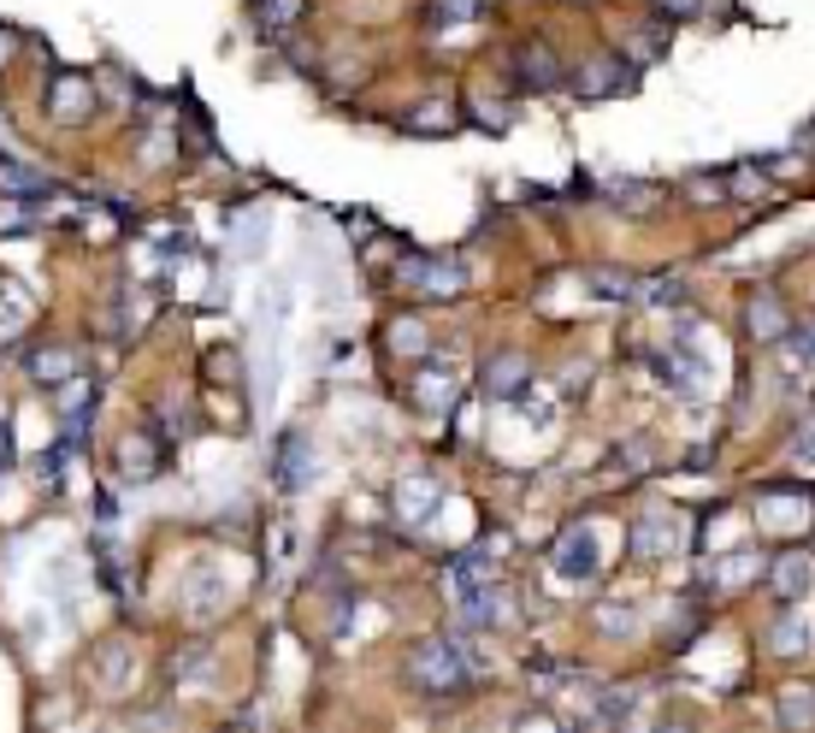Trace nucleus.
Wrapping results in <instances>:
<instances>
[{"mask_svg":"<svg viewBox=\"0 0 815 733\" xmlns=\"http://www.w3.org/2000/svg\"><path fill=\"white\" fill-rule=\"evenodd\" d=\"M479 669V657H467L456 639H414L403 657V680L426 698H456L467 692V674Z\"/></svg>","mask_w":815,"mask_h":733,"instance_id":"f257e3e1","label":"nucleus"},{"mask_svg":"<svg viewBox=\"0 0 815 733\" xmlns=\"http://www.w3.org/2000/svg\"><path fill=\"white\" fill-rule=\"evenodd\" d=\"M48 113H54L60 125H83V118L95 113V83L77 77V72L48 77Z\"/></svg>","mask_w":815,"mask_h":733,"instance_id":"f03ea898","label":"nucleus"},{"mask_svg":"<svg viewBox=\"0 0 815 733\" xmlns=\"http://www.w3.org/2000/svg\"><path fill=\"white\" fill-rule=\"evenodd\" d=\"M627 90H633L627 60L597 54V60H585L579 72H574V95H585V101H609V95H627Z\"/></svg>","mask_w":815,"mask_h":733,"instance_id":"7ed1b4c3","label":"nucleus"},{"mask_svg":"<svg viewBox=\"0 0 815 733\" xmlns=\"http://www.w3.org/2000/svg\"><path fill=\"white\" fill-rule=\"evenodd\" d=\"M514 83H520V90H526V95H544V90H556V83H562V60L556 54H550V48H520V54H514Z\"/></svg>","mask_w":815,"mask_h":733,"instance_id":"20e7f679","label":"nucleus"},{"mask_svg":"<svg viewBox=\"0 0 815 733\" xmlns=\"http://www.w3.org/2000/svg\"><path fill=\"white\" fill-rule=\"evenodd\" d=\"M556 568L567 574V579H585V574H597V533L592 526H567V533L556 538Z\"/></svg>","mask_w":815,"mask_h":733,"instance_id":"39448f33","label":"nucleus"},{"mask_svg":"<svg viewBox=\"0 0 815 733\" xmlns=\"http://www.w3.org/2000/svg\"><path fill=\"white\" fill-rule=\"evenodd\" d=\"M769 574V562H762V551H739V556H721L703 568V586L709 591H733V586H751V579Z\"/></svg>","mask_w":815,"mask_h":733,"instance_id":"423d86ee","label":"nucleus"},{"mask_svg":"<svg viewBox=\"0 0 815 733\" xmlns=\"http://www.w3.org/2000/svg\"><path fill=\"white\" fill-rule=\"evenodd\" d=\"M769 579H774V598L797 604V598H804V591L815 586V562H809L804 551H786V556H780L774 568H769Z\"/></svg>","mask_w":815,"mask_h":733,"instance_id":"0eeeda50","label":"nucleus"},{"mask_svg":"<svg viewBox=\"0 0 815 733\" xmlns=\"http://www.w3.org/2000/svg\"><path fill=\"white\" fill-rule=\"evenodd\" d=\"M403 279L414 290H426V296H456V290L467 284V272L456 261H414V266H403Z\"/></svg>","mask_w":815,"mask_h":733,"instance_id":"6e6552de","label":"nucleus"},{"mask_svg":"<svg viewBox=\"0 0 815 733\" xmlns=\"http://www.w3.org/2000/svg\"><path fill=\"white\" fill-rule=\"evenodd\" d=\"M396 515H403L408 526H426L431 515H438V480H420V473H414V480L396 485Z\"/></svg>","mask_w":815,"mask_h":733,"instance_id":"1a4fd4ad","label":"nucleus"},{"mask_svg":"<svg viewBox=\"0 0 815 733\" xmlns=\"http://www.w3.org/2000/svg\"><path fill=\"white\" fill-rule=\"evenodd\" d=\"M744 332L751 337H762V344H774V337H786V314H780V302L762 290V296L744 308Z\"/></svg>","mask_w":815,"mask_h":733,"instance_id":"9d476101","label":"nucleus"},{"mask_svg":"<svg viewBox=\"0 0 815 733\" xmlns=\"http://www.w3.org/2000/svg\"><path fill=\"white\" fill-rule=\"evenodd\" d=\"M118 468H125V480H148V473L160 468L154 438H125V444H118Z\"/></svg>","mask_w":815,"mask_h":733,"instance_id":"9b49d317","label":"nucleus"},{"mask_svg":"<svg viewBox=\"0 0 815 733\" xmlns=\"http://www.w3.org/2000/svg\"><path fill=\"white\" fill-rule=\"evenodd\" d=\"M633 538H638V551H645V556H662V551H673V538H680V521L645 515V521L633 526Z\"/></svg>","mask_w":815,"mask_h":733,"instance_id":"f8f14e48","label":"nucleus"},{"mask_svg":"<svg viewBox=\"0 0 815 733\" xmlns=\"http://www.w3.org/2000/svg\"><path fill=\"white\" fill-rule=\"evenodd\" d=\"M686 290H680V279H633V302L638 308H673Z\"/></svg>","mask_w":815,"mask_h":733,"instance_id":"ddd939ff","label":"nucleus"},{"mask_svg":"<svg viewBox=\"0 0 815 733\" xmlns=\"http://www.w3.org/2000/svg\"><path fill=\"white\" fill-rule=\"evenodd\" d=\"M526 379H532V367L520 362V355H497V362H491V373H484V385H491V390H502V397H509V390H520Z\"/></svg>","mask_w":815,"mask_h":733,"instance_id":"4468645a","label":"nucleus"},{"mask_svg":"<svg viewBox=\"0 0 815 733\" xmlns=\"http://www.w3.org/2000/svg\"><path fill=\"white\" fill-rule=\"evenodd\" d=\"M30 373H36L42 385H60V379H72V373H77V355L72 349H42L36 362H30Z\"/></svg>","mask_w":815,"mask_h":733,"instance_id":"2eb2a0df","label":"nucleus"},{"mask_svg":"<svg viewBox=\"0 0 815 733\" xmlns=\"http://www.w3.org/2000/svg\"><path fill=\"white\" fill-rule=\"evenodd\" d=\"M385 344H390L396 355H426V326H420V320H390Z\"/></svg>","mask_w":815,"mask_h":733,"instance_id":"dca6fc26","label":"nucleus"},{"mask_svg":"<svg viewBox=\"0 0 815 733\" xmlns=\"http://www.w3.org/2000/svg\"><path fill=\"white\" fill-rule=\"evenodd\" d=\"M780 722H786V727L815 722V692L809 687H786V692H780Z\"/></svg>","mask_w":815,"mask_h":733,"instance_id":"f3484780","label":"nucleus"},{"mask_svg":"<svg viewBox=\"0 0 815 733\" xmlns=\"http://www.w3.org/2000/svg\"><path fill=\"white\" fill-rule=\"evenodd\" d=\"M804 645H809V621L804 616H786V621L774 627V651L792 657V651H804Z\"/></svg>","mask_w":815,"mask_h":733,"instance_id":"a211bd4d","label":"nucleus"},{"mask_svg":"<svg viewBox=\"0 0 815 733\" xmlns=\"http://www.w3.org/2000/svg\"><path fill=\"white\" fill-rule=\"evenodd\" d=\"M254 12H260V24H267V30H279V24H290L302 12V0H254Z\"/></svg>","mask_w":815,"mask_h":733,"instance_id":"6ab92c4d","label":"nucleus"},{"mask_svg":"<svg viewBox=\"0 0 815 733\" xmlns=\"http://www.w3.org/2000/svg\"><path fill=\"white\" fill-rule=\"evenodd\" d=\"M592 290L609 302H633V279H620V272H592Z\"/></svg>","mask_w":815,"mask_h":733,"instance_id":"aec40b11","label":"nucleus"},{"mask_svg":"<svg viewBox=\"0 0 815 733\" xmlns=\"http://www.w3.org/2000/svg\"><path fill=\"white\" fill-rule=\"evenodd\" d=\"M597 627H609V633H638V616H633V609H609V604H603Z\"/></svg>","mask_w":815,"mask_h":733,"instance_id":"412c9836","label":"nucleus"},{"mask_svg":"<svg viewBox=\"0 0 815 733\" xmlns=\"http://www.w3.org/2000/svg\"><path fill=\"white\" fill-rule=\"evenodd\" d=\"M473 12H479V0H438V24H461Z\"/></svg>","mask_w":815,"mask_h":733,"instance_id":"4be33fe9","label":"nucleus"},{"mask_svg":"<svg viewBox=\"0 0 815 733\" xmlns=\"http://www.w3.org/2000/svg\"><path fill=\"white\" fill-rule=\"evenodd\" d=\"M656 7L673 12V19H691V12H698V0H656Z\"/></svg>","mask_w":815,"mask_h":733,"instance_id":"5701e85b","label":"nucleus"},{"mask_svg":"<svg viewBox=\"0 0 815 733\" xmlns=\"http://www.w3.org/2000/svg\"><path fill=\"white\" fill-rule=\"evenodd\" d=\"M733 190H739V196H762V178H756V172H739Z\"/></svg>","mask_w":815,"mask_h":733,"instance_id":"b1692460","label":"nucleus"},{"mask_svg":"<svg viewBox=\"0 0 815 733\" xmlns=\"http://www.w3.org/2000/svg\"><path fill=\"white\" fill-rule=\"evenodd\" d=\"M7 60H12V36L0 30V72H7Z\"/></svg>","mask_w":815,"mask_h":733,"instance_id":"393cba45","label":"nucleus"}]
</instances>
